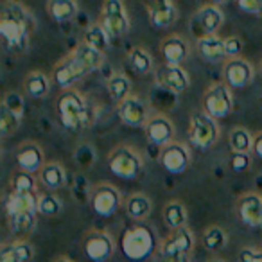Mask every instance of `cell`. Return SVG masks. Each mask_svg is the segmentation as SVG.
<instances>
[{"instance_id": "1", "label": "cell", "mask_w": 262, "mask_h": 262, "mask_svg": "<svg viewBox=\"0 0 262 262\" xmlns=\"http://www.w3.org/2000/svg\"><path fill=\"white\" fill-rule=\"evenodd\" d=\"M36 29V18L29 8L18 0H6L0 11V36L6 49L22 54L29 49L31 36Z\"/></svg>"}, {"instance_id": "2", "label": "cell", "mask_w": 262, "mask_h": 262, "mask_svg": "<svg viewBox=\"0 0 262 262\" xmlns=\"http://www.w3.org/2000/svg\"><path fill=\"white\" fill-rule=\"evenodd\" d=\"M56 110H58L59 122L67 131H79L94 122V112L88 106V101L76 86L61 88L56 97Z\"/></svg>"}, {"instance_id": "3", "label": "cell", "mask_w": 262, "mask_h": 262, "mask_svg": "<svg viewBox=\"0 0 262 262\" xmlns=\"http://www.w3.org/2000/svg\"><path fill=\"white\" fill-rule=\"evenodd\" d=\"M157 233L144 221H137V225L124 230L120 237V250L131 260H146L158 250Z\"/></svg>"}, {"instance_id": "4", "label": "cell", "mask_w": 262, "mask_h": 262, "mask_svg": "<svg viewBox=\"0 0 262 262\" xmlns=\"http://www.w3.org/2000/svg\"><path fill=\"white\" fill-rule=\"evenodd\" d=\"M108 167L117 178L137 180L144 172V158L135 147L119 144L108 153Z\"/></svg>"}, {"instance_id": "5", "label": "cell", "mask_w": 262, "mask_h": 262, "mask_svg": "<svg viewBox=\"0 0 262 262\" xmlns=\"http://www.w3.org/2000/svg\"><path fill=\"white\" fill-rule=\"evenodd\" d=\"M194 248H196V237H194L192 230L189 226H182V228L171 230V233L160 241L158 253L165 260L185 262L190 260Z\"/></svg>"}, {"instance_id": "6", "label": "cell", "mask_w": 262, "mask_h": 262, "mask_svg": "<svg viewBox=\"0 0 262 262\" xmlns=\"http://www.w3.org/2000/svg\"><path fill=\"white\" fill-rule=\"evenodd\" d=\"M219 135H221V129H219L217 119L208 115L205 110L194 112L192 115H190L189 140L194 147H198V149H201V151L210 149L219 140Z\"/></svg>"}, {"instance_id": "7", "label": "cell", "mask_w": 262, "mask_h": 262, "mask_svg": "<svg viewBox=\"0 0 262 262\" xmlns=\"http://www.w3.org/2000/svg\"><path fill=\"white\" fill-rule=\"evenodd\" d=\"M201 110H205L208 115H212L217 120L226 119L233 110L232 86H228L225 81L210 84L201 99Z\"/></svg>"}, {"instance_id": "8", "label": "cell", "mask_w": 262, "mask_h": 262, "mask_svg": "<svg viewBox=\"0 0 262 262\" xmlns=\"http://www.w3.org/2000/svg\"><path fill=\"white\" fill-rule=\"evenodd\" d=\"M99 22L102 24L112 38H122L129 33V15L122 0H104L101 6Z\"/></svg>"}, {"instance_id": "9", "label": "cell", "mask_w": 262, "mask_h": 262, "mask_svg": "<svg viewBox=\"0 0 262 262\" xmlns=\"http://www.w3.org/2000/svg\"><path fill=\"white\" fill-rule=\"evenodd\" d=\"M90 205L92 210L101 217H112L122 207V196L119 189L108 182L95 183L90 189Z\"/></svg>"}, {"instance_id": "10", "label": "cell", "mask_w": 262, "mask_h": 262, "mask_svg": "<svg viewBox=\"0 0 262 262\" xmlns=\"http://www.w3.org/2000/svg\"><path fill=\"white\" fill-rule=\"evenodd\" d=\"M83 251L90 260H110L115 251V241L106 228H92L83 235Z\"/></svg>"}, {"instance_id": "11", "label": "cell", "mask_w": 262, "mask_h": 262, "mask_svg": "<svg viewBox=\"0 0 262 262\" xmlns=\"http://www.w3.org/2000/svg\"><path fill=\"white\" fill-rule=\"evenodd\" d=\"M90 72L84 69V65L77 59V56L72 51L54 65V69H52V81L59 88H70V86H76Z\"/></svg>"}, {"instance_id": "12", "label": "cell", "mask_w": 262, "mask_h": 262, "mask_svg": "<svg viewBox=\"0 0 262 262\" xmlns=\"http://www.w3.org/2000/svg\"><path fill=\"white\" fill-rule=\"evenodd\" d=\"M144 133H146L147 140L153 146L164 147L174 140L176 127L174 122L171 120V117H167L162 112H155L147 117L146 124H144Z\"/></svg>"}, {"instance_id": "13", "label": "cell", "mask_w": 262, "mask_h": 262, "mask_svg": "<svg viewBox=\"0 0 262 262\" xmlns=\"http://www.w3.org/2000/svg\"><path fill=\"white\" fill-rule=\"evenodd\" d=\"M225 24V15H223L221 8L215 2L210 4H203L201 8L196 9L192 16V31L196 33V36H205V34H215L219 33V29Z\"/></svg>"}, {"instance_id": "14", "label": "cell", "mask_w": 262, "mask_h": 262, "mask_svg": "<svg viewBox=\"0 0 262 262\" xmlns=\"http://www.w3.org/2000/svg\"><path fill=\"white\" fill-rule=\"evenodd\" d=\"M235 212L243 225L250 228H262V194L255 190L241 194L235 201Z\"/></svg>"}, {"instance_id": "15", "label": "cell", "mask_w": 262, "mask_h": 262, "mask_svg": "<svg viewBox=\"0 0 262 262\" xmlns=\"http://www.w3.org/2000/svg\"><path fill=\"white\" fill-rule=\"evenodd\" d=\"M117 113H119V119L122 120V124L129 127H144L147 117L151 115L147 102L135 94L127 95L124 101L117 104Z\"/></svg>"}, {"instance_id": "16", "label": "cell", "mask_w": 262, "mask_h": 262, "mask_svg": "<svg viewBox=\"0 0 262 262\" xmlns=\"http://www.w3.org/2000/svg\"><path fill=\"white\" fill-rule=\"evenodd\" d=\"M190 151L182 142H169L167 146L160 147V164L171 174H182L190 167Z\"/></svg>"}, {"instance_id": "17", "label": "cell", "mask_w": 262, "mask_h": 262, "mask_svg": "<svg viewBox=\"0 0 262 262\" xmlns=\"http://www.w3.org/2000/svg\"><path fill=\"white\" fill-rule=\"evenodd\" d=\"M255 77V69L248 59L228 58L223 65V81L232 88H246L251 84Z\"/></svg>"}, {"instance_id": "18", "label": "cell", "mask_w": 262, "mask_h": 262, "mask_svg": "<svg viewBox=\"0 0 262 262\" xmlns=\"http://www.w3.org/2000/svg\"><path fill=\"white\" fill-rule=\"evenodd\" d=\"M157 83L160 84L162 88H165L167 92L183 94V92L189 90L190 77H189V72H187L182 65H169V63H164V65H160L157 70Z\"/></svg>"}, {"instance_id": "19", "label": "cell", "mask_w": 262, "mask_h": 262, "mask_svg": "<svg viewBox=\"0 0 262 262\" xmlns=\"http://www.w3.org/2000/svg\"><path fill=\"white\" fill-rule=\"evenodd\" d=\"M15 160L18 169L27 172H40V169L45 164V153L41 149V146L34 140H26L22 142L15 151Z\"/></svg>"}, {"instance_id": "20", "label": "cell", "mask_w": 262, "mask_h": 262, "mask_svg": "<svg viewBox=\"0 0 262 262\" xmlns=\"http://www.w3.org/2000/svg\"><path fill=\"white\" fill-rule=\"evenodd\" d=\"M146 9L151 26L158 29L171 27L178 18V8L174 0H146Z\"/></svg>"}, {"instance_id": "21", "label": "cell", "mask_w": 262, "mask_h": 262, "mask_svg": "<svg viewBox=\"0 0 262 262\" xmlns=\"http://www.w3.org/2000/svg\"><path fill=\"white\" fill-rule=\"evenodd\" d=\"M190 54L189 41L180 34H171L165 36L160 43V56L164 59V63L169 65H183L185 59Z\"/></svg>"}, {"instance_id": "22", "label": "cell", "mask_w": 262, "mask_h": 262, "mask_svg": "<svg viewBox=\"0 0 262 262\" xmlns=\"http://www.w3.org/2000/svg\"><path fill=\"white\" fill-rule=\"evenodd\" d=\"M196 47L201 58L210 63L228 59V56H226V47H225V38H221L217 33L200 36L196 41Z\"/></svg>"}, {"instance_id": "23", "label": "cell", "mask_w": 262, "mask_h": 262, "mask_svg": "<svg viewBox=\"0 0 262 262\" xmlns=\"http://www.w3.org/2000/svg\"><path fill=\"white\" fill-rule=\"evenodd\" d=\"M34 258V246L27 239H15L4 243L0 248V260L4 262H29Z\"/></svg>"}, {"instance_id": "24", "label": "cell", "mask_w": 262, "mask_h": 262, "mask_svg": "<svg viewBox=\"0 0 262 262\" xmlns=\"http://www.w3.org/2000/svg\"><path fill=\"white\" fill-rule=\"evenodd\" d=\"M22 212H38V192H13L6 196V214L15 215Z\"/></svg>"}, {"instance_id": "25", "label": "cell", "mask_w": 262, "mask_h": 262, "mask_svg": "<svg viewBox=\"0 0 262 262\" xmlns=\"http://www.w3.org/2000/svg\"><path fill=\"white\" fill-rule=\"evenodd\" d=\"M124 210L126 215L133 221H146L153 210V201L147 194L144 192H133L124 201Z\"/></svg>"}, {"instance_id": "26", "label": "cell", "mask_w": 262, "mask_h": 262, "mask_svg": "<svg viewBox=\"0 0 262 262\" xmlns=\"http://www.w3.org/2000/svg\"><path fill=\"white\" fill-rule=\"evenodd\" d=\"M38 180L43 187L51 190H58L61 187H65L67 183V171L59 162H45L43 167L38 172Z\"/></svg>"}, {"instance_id": "27", "label": "cell", "mask_w": 262, "mask_h": 262, "mask_svg": "<svg viewBox=\"0 0 262 262\" xmlns=\"http://www.w3.org/2000/svg\"><path fill=\"white\" fill-rule=\"evenodd\" d=\"M22 86H24V92H26L29 97L43 99V97H47L49 92H51L52 81H51V77L45 72H41V70H33V72H29L26 76Z\"/></svg>"}, {"instance_id": "28", "label": "cell", "mask_w": 262, "mask_h": 262, "mask_svg": "<svg viewBox=\"0 0 262 262\" xmlns=\"http://www.w3.org/2000/svg\"><path fill=\"white\" fill-rule=\"evenodd\" d=\"M47 13L54 22H72L79 13L77 0H47Z\"/></svg>"}, {"instance_id": "29", "label": "cell", "mask_w": 262, "mask_h": 262, "mask_svg": "<svg viewBox=\"0 0 262 262\" xmlns=\"http://www.w3.org/2000/svg\"><path fill=\"white\" fill-rule=\"evenodd\" d=\"M38 212H22V214H15L9 215V228H11V233L18 239H27L31 233L36 230L38 225Z\"/></svg>"}, {"instance_id": "30", "label": "cell", "mask_w": 262, "mask_h": 262, "mask_svg": "<svg viewBox=\"0 0 262 262\" xmlns=\"http://www.w3.org/2000/svg\"><path fill=\"white\" fill-rule=\"evenodd\" d=\"M74 54L77 56V59L83 63L84 69H86L88 72L99 70L102 67V63H104V52L99 51V49H95L94 45H90L84 40H81L79 43L76 45Z\"/></svg>"}, {"instance_id": "31", "label": "cell", "mask_w": 262, "mask_h": 262, "mask_svg": "<svg viewBox=\"0 0 262 262\" xmlns=\"http://www.w3.org/2000/svg\"><path fill=\"white\" fill-rule=\"evenodd\" d=\"M162 215H164V223L169 230H176V228H182V226H187V221H189L187 207L180 200L167 201Z\"/></svg>"}, {"instance_id": "32", "label": "cell", "mask_w": 262, "mask_h": 262, "mask_svg": "<svg viewBox=\"0 0 262 262\" xmlns=\"http://www.w3.org/2000/svg\"><path fill=\"white\" fill-rule=\"evenodd\" d=\"M106 88L112 101L119 104L127 95H131V79L124 72H113L106 81Z\"/></svg>"}, {"instance_id": "33", "label": "cell", "mask_w": 262, "mask_h": 262, "mask_svg": "<svg viewBox=\"0 0 262 262\" xmlns=\"http://www.w3.org/2000/svg\"><path fill=\"white\" fill-rule=\"evenodd\" d=\"M63 212V201L54 190L38 192V214L43 217H54Z\"/></svg>"}, {"instance_id": "34", "label": "cell", "mask_w": 262, "mask_h": 262, "mask_svg": "<svg viewBox=\"0 0 262 262\" xmlns=\"http://www.w3.org/2000/svg\"><path fill=\"white\" fill-rule=\"evenodd\" d=\"M253 137L246 127H233L228 135V146L233 153H253Z\"/></svg>"}, {"instance_id": "35", "label": "cell", "mask_w": 262, "mask_h": 262, "mask_svg": "<svg viewBox=\"0 0 262 262\" xmlns=\"http://www.w3.org/2000/svg\"><path fill=\"white\" fill-rule=\"evenodd\" d=\"M84 41H88L90 45H94L95 49L99 51L106 52L110 49V43H112V36H110L108 31L102 27L101 22H95V24H90L84 31V36H83Z\"/></svg>"}, {"instance_id": "36", "label": "cell", "mask_w": 262, "mask_h": 262, "mask_svg": "<svg viewBox=\"0 0 262 262\" xmlns=\"http://www.w3.org/2000/svg\"><path fill=\"white\" fill-rule=\"evenodd\" d=\"M129 58L131 67L137 70L139 74H149L155 70V61H153V56L147 49L144 47H133L127 54Z\"/></svg>"}, {"instance_id": "37", "label": "cell", "mask_w": 262, "mask_h": 262, "mask_svg": "<svg viewBox=\"0 0 262 262\" xmlns=\"http://www.w3.org/2000/svg\"><path fill=\"white\" fill-rule=\"evenodd\" d=\"M226 232L217 225H212L208 226L207 230L203 232V237H201V243H203V248L207 251H221L223 248L226 246Z\"/></svg>"}, {"instance_id": "38", "label": "cell", "mask_w": 262, "mask_h": 262, "mask_svg": "<svg viewBox=\"0 0 262 262\" xmlns=\"http://www.w3.org/2000/svg\"><path fill=\"white\" fill-rule=\"evenodd\" d=\"M9 190H13V192H38V182L33 172L18 169V172L11 176Z\"/></svg>"}, {"instance_id": "39", "label": "cell", "mask_w": 262, "mask_h": 262, "mask_svg": "<svg viewBox=\"0 0 262 262\" xmlns=\"http://www.w3.org/2000/svg\"><path fill=\"white\" fill-rule=\"evenodd\" d=\"M20 122H22V115L15 113L4 104L0 106V133L2 137H9L11 133H15L20 127Z\"/></svg>"}, {"instance_id": "40", "label": "cell", "mask_w": 262, "mask_h": 262, "mask_svg": "<svg viewBox=\"0 0 262 262\" xmlns=\"http://www.w3.org/2000/svg\"><path fill=\"white\" fill-rule=\"evenodd\" d=\"M2 104L8 106L9 110H13L15 113L24 117V97L16 92H8L2 99Z\"/></svg>"}, {"instance_id": "41", "label": "cell", "mask_w": 262, "mask_h": 262, "mask_svg": "<svg viewBox=\"0 0 262 262\" xmlns=\"http://www.w3.org/2000/svg\"><path fill=\"white\" fill-rule=\"evenodd\" d=\"M230 164L232 169L237 172L248 171L251 167V160H250V153H233L232 151V158H230Z\"/></svg>"}, {"instance_id": "42", "label": "cell", "mask_w": 262, "mask_h": 262, "mask_svg": "<svg viewBox=\"0 0 262 262\" xmlns=\"http://www.w3.org/2000/svg\"><path fill=\"white\" fill-rule=\"evenodd\" d=\"M225 47H226V56H228V58H237V56H241V52H243L244 43L239 36H228V38H225Z\"/></svg>"}, {"instance_id": "43", "label": "cell", "mask_w": 262, "mask_h": 262, "mask_svg": "<svg viewBox=\"0 0 262 262\" xmlns=\"http://www.w3.org/2000/svg\"><path fill=\"white\" fill-rule=\"evenodd\" d=\"M237 8L248 15H260L262 13V0H235Z\"/></svg>"}, {"instance_id": "44", "label": "cell", "mask_w": 262, "mask_h": 262, "mask_svg": "<svg viewBox=\"0 0 262 262\" xmlns=\"http://www.w3.org/2000/svg\"><path fill=\"white\" fill-rule=\"evenodd\" d=\"M239 260L244 262H262V248H243Z\"/></svg>"}, {"instance_id": "45", "label": "cell", "mask_w": 262, "mask_h": 262, "mask_svg": "<svg viewBox=\"0 0 262 262\" xmlns=\"http://www.w3.org/2000/svg\"><path fill=\"white\" fill-rule=\"evenodd\" d=\"M253 153L255 157H258L262 160V131H258L253 137Z\"/></svg>"}, {"instance_id": "46", "label": "cell", "mask_w": 262, "mask_h": 262, "mask_svg": "<svg viewBox=\"0 0 262 262\" xmlns=\"http://www.w3.org/2000/svg\"><path fill=\"white\" fill-rule=\"evenodd\" d=\"M54 258H58V260H70V257H54Z\"/></svg>"}, {"instance_id": "47", "label": "cell", "mask_w": 262, "mask_h": 262, "mask_svg": "<svg viewBox=\"0 0 262 262\" xmlns=\"http://www.w3.org/2000/svg\"><path fill=\"white\" fill-rule=\"evenodd\" d=\"M212 2H215V4H223V2H228V0H212Z\"/></svg>"}, {"instance_id": "48", "label": "cell", "mask_w": 262, "mask_h": 262, "mask_svg": "<svg viewBox=\"0 0 262 262\" xmlns=\"http://www.w3.org/2000/svg\"><path fill=\"white\" fill-rule=\"evenodd\" d=\"M260 72H262V61H260Z\"/></svg>"}]
</instances>
